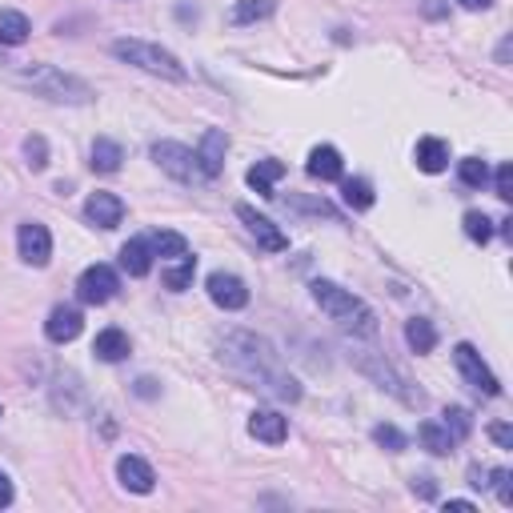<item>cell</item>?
<instances>
[{
    "mask_svg": "<svg viewBox=\"0 0 513 513\" xmlns=\"http://www.w3.org/2000/svg\"><path fill=\"white\" fill-rule=\"evenodd\" d=\"M221 357H225L237 374L253 377V382L265 385L273 397H281V401H297V397H301L297 377L281 369V357L273 353L269 341H261V337H253V333H229L225 353H221Z\"/></svg>",
    "mask_w": 513,
    "mask_h": 513,
    "instance_id": "obj_1",
    "label": "cell"
},
{
    "mask_svg": "<svg viewBox=\"0 0 513 513\" xmlns=\"http://www.w3.org/2000/svg\"><path fill=\"white\" fill-rule=\"evenodd\" d=\"M313 301L329 313L333 321H341L345 329H353L357 337H377V313L369 309L361 297H353L349 289L333 285V281H313Z\"/></svg>",
    "mask_w": 513,
    "mask_h": 513,
    "instance_id": "obj_2",
    "label": "cell"
},
{
    "mask_svg": "<svg viewBox=\"0 0 513 513\" xmlns=\"http://www.w3.org/2000/svg\"><path fill=\"white\" fill-rule=\"evenodd\" d=\"M16 85L32 88L37 97H48V101H69V105L93 101V88L85 80L69 77V72L53 69V64H29V69H21L16 72Z\"/></svg>",
    "mask_w": 513,
    "mask_h": 513,
    "instance_id": "obj_3",
    "label": "cell"
},
{
    "mask_svg": "<svg viewBox=\"0 0 513 513\" xmlns=\"http://www.w3.org/2000/svg\"><path fill=\"white\" fill-rule=\"evenodd\" d=\"M113 56H121L125 64H137V69L153 72V77L164 80H189V69L169 53V48L153 45V40H137V37H121L113 40Z\"/></svg>",
    "mask_w": 513,
    "mask_h": 513,
    "instance_id": "obj_4",
    "label": "cell"
},
{
    "mask_svg": "<svg viewBox=\"0 0 513 513\" xmlns=\"http://www.w3.org/2000/svg\"><path fill=\"white\" fill-rule=\"evenodd\" d=\"M153 161L161 164L172 181H181V185H205V181H209V172L201 169L197 148L177 145V140H156V145H153Z\"/></svg>",
    "mask_w": 513,
    "mask_h": 513,
    "instance_id": "obj_5",
    "label": "cell"
},
{
    "mask_svg": "<svg viewBox=\"0 0 513 513\" xmlns=\"http://www.w3.org/2000/svg\"><path fill=\"white\" fill-rule=\"evenodd\" d=\"M453 361H458V369H461V377H466L469 389H477L482 397H498V393H501V385H498V377H493V369L485 366L482 353H477L469 341H461L458 349H453Z\"/></svg>",
    "mask_w": 513,
    "mask_h": 513,
    "instance_id": "obj_6",
    "label": "cell"
},
{
    "mask_svg": "<svg viewBox=\"0 0 513 513\" xmlns=\"http://www.w3.org/2000/svg\"><path fill=\"white\" fill-rule=\"evenodd\" d=\"M117 289H121V277H117V269H109V265H88V269L80 273V281H77V297L85 305L113 301Z\"/></svg>",
    "mask_w": 513,
    "mask_h": 513,
    "instance_id": "obj_7",
    "label": "cell"
},
{
    "mask_svg": "<svg viewBox=\"0 0 513 513\" xmlns=\"http://www.w3.org/2000/svg\"><path fill=\"white\" fill-rule=\"evenodd\" d=\"M205 289H209L213 305H221V309H245L249 305V289H245L241 277H233V273H209V281H205Z\"/></svg>",
    "mask_w": 513,
    "mask_h": 513,
    "instance_id": "obj_8",
    "label": "cell"
},
{
    "mask_svg": "<svg viewBox=\"0 0 513 513\" xmlns=\"http://www.w3.org/2000/svg\"><path fill=\"white\" fill-rule=\"evenodd\" d=\"M16 249L29 265H48V256H53V233H48L45 225H37V221H24L21 233H16Z\"/></svg>",
    "mask_w": 513,
    "mask_h": 513,
    "instance_id": "obj_9",
    "label": "cell"
},
{
    "mask_svg": "<svg viewBox=\"0 0 513 513\" xmlns=\"http://www.w3.org/2000/svg\"><path fill=\"white\" fill-rule=\"evenodd\" d=\"M237 217L249 225V233L256 237V245H261V249H269V253H285L289 249V237L281 233L269 217H261L256 209H249V205H237Z\"/></svg>",
    "mask_w": 513,
    "mask_h": 513,
    "instance_id": "obj_10",
    "label": "cell"
},
{
    "mask_svg": "<svg viewBox=\"0 0 513 513\" xmlns=\"http://www.w3.org/2000/svg\"><path fill=\"white\" fill-rule=\"evenodd\" d=\"M80 329H85V317H80V309H72V305H56L53 313H48L45 321V337L56 345H69L80 337Z\"/></svg>",
    "mask_w": 513,
    "mask_h": 513,
    "instance_id": "obj_11",
    "label": "cell"
},
{
    "mask_svg": "<svg viewBox=\"0 0 513 513\" xmlns=\"http://www.w3.org/2000/svg\"><path fill=\"white\" fill-rule=\"evenodd\" d=\"M85 217H88V225H97V229H117L121 221H125V201L113 193H93L85 201Z\"/></svg>",
    "mask_w": 513,
    "mask_h": 513,
    "instance_id": "obj_12",
    "label": "cell"
},
{
    "mask_svg": "<svg viewBox=\"0 0 513 513\" xmlns=\"http://www.w3.org/2000/svg\"><path fill=\"white\" fill-rule=\"evenodd\" d=\"M117 477H121V485L132 490V493H153V485H156L153 466H148L145 458H137V453H125V458L117 461Z\"/></svg>",
    "mask_w": 513,
    "mask_h": 513,
    "instance_id": "obj_13",
    "label": "cell"
},
{
    "mask_svg": "<svg viewBox=\"0 0 513 513\" xmlns=\"http://www.w3.org/2000/svg\"><path fill=\"white\" fill-rule=\"evenodd\" d=\"M249 433L256 437V442H265V445H281L289 437V421L281 417L277 409H256L249 417Z\"/></svg>",
    "mask_w": 513,
    "mask_h": 513,
    "instance_id": "obj_14",
    "label": "cell"
},
{
    "mask_svg": "<svg viewBox=\"0 0 513 513\" xmlns=\"http://www.w3.org/2000/svg\"><path fill=\"white\" fill-rule=\"evenodd\" d=\"M225 153H229V137L221 129H209L201 137V148H197V156H201V169L213 177H221V169H225Z\"/></svg>",
    "mask_w": 513,
    "mask_h": 513,
    "instance_id": "obj_15",
    "label": "cell"
},
{
    "mask_svg": "<svg viewBox=\"0 0 513 513\" xmlns=\"http://www.w3.org/2000/svg\"><path fill=\"white\" fill-rule=\"evenodd\" d=\"M305 169H309V177H317V181H341L345 161L333 145H317L309 153V164H305Z\"/></svg>",
    "mask_w": 513,
    "mask_h": 513,
    "instance_id": "obj_16",
    "label": "cell"
},
{
    "mask_svg": "<svg viewBox=\"0 0 513 513\" xmlns=\"http://www.w3.org/2000/svg\"><path fill=\"white\" fill-rule=\"evenodd\" d=\"M93 353H97V361L117 366V361L129 357V333H125V329H101L97 341H93Z\"/></svg>",
    "mask_w": 513,
    "mask_h": 513,
    "instance_id": "obj_17",
    "label": "cell"
},
{
    "mask_svg": "<svg viewBox=\"0 0 513 513\" xmlns=\"http://www.w3.org/2000/svg\"><path fill=\"white\" fill-rule=\"evenodd\" d=\"M121 269L129 277H145L153 269V249H148V237H132L129 245H121Z\"/></svg>",
    "mask_w": 513,
    "mask_h": 513,
    "instance_id": "obj_18",
    "label": "cell"
},
{
    "mask_svg": "<svg viewBox=\"0 0 513 513\" xmlns=\"http://www.w3.org/2000/svg\"><path fill=\"white\" fill-rule=\"evenodd\" d=\"M417 169L421 172H442L445 164H450V145H445L442 137H421L417 140Z\"/></svg>",
    "mask_w": 513,
    "mask_h": 513,
    "instance_id": "obj_19",
    "label": "cell"
},
{
    "mask_svg": "<svg viewBox=\"0 0 513 513\" xmlns=\"http://www.w3.org/2000/svg\"><path fill=\"white\" fill-rule=\"evenodd\" d=\"M285 177V164L281 161H256L249 172H245V181H249V189L256 197H277L273 193V185H277V181Z\"/></svg>",
    "mask_w": 513,
    "mask_h": 513,
    "instance_id": "obj_20",
    "label": "cell"
},
{
    "mask_svg": "<svg viewBox=\"0 0 513 513\" xmlns=\"http://www.w3.org/2000/svg\"><path fill=\"white\" fill-rule=\"evenodd\" d=\"M417 442L425 445L429 453H437V458H442V453H453V445H458L442 421H421V425H417Z\"/></svg>",
    "mask_w": 513,
    "mask_h": 513,
    "instance_id": "obj_21",
    "label": "cell"
},
{
    "mask_svg": "<svg viewBox=\"0 0 513 513\" xmlns=\"http://www.w3.org/2000/svg\"><path fill=\"white\" fill-rule=\"evenodd\" d=\"M405 341H409V349H413V353H433V345H437V329H433V321H425V317L405 321Z\"/></svg>",
    "mask_w": 513,
    "mask_h": 513,
    "instance_id": "obj_22",
    "label": "cell"
},
{
    "mask_svg": "<svg viewBox=\"0 0 513 513\" xmlns=\"http://www.w3.org/2000/svg\"><path fill=\"white\" fill-rule=\"evenodd\" d=\"M121 161H125V148H121L117 140H109V137L93 140V169L97 172H117Z\"/></svg>",
    "mask_w": 513,
    "mask_h": 513,
    "instance_id": "obj_23",
    "label": "cell"
},
{
    "mask_svg": "<svg viewBox=\"0 0 513 513\" xmlns=\"http://www.w3.org/2000/svg\"><path fill=\"white\" fill-rule=\"evenodd\" d=\"M29 40V16L24 13H13V8H4L0 13V45H24Z\"/></svg>",
    "mask_w": 513,
    "mask_h": 513,
    "instance_id": "obj_24",
    "label": "cell"
},
{
    "mask_svg": "<svg viewBox=\"0 0 513 513\" xmlns=\"http://www.w3.org/2000/svg\"><path fill=\"white\" fill-rule=\"evenodd\" d=\"M193 277H197V256L193 253L177 256V265H172V269H164V285H169L172 293H185V289L193 285Z\"/></svg>",
    "mask_w": 513,
    "mask_h": 513,
    "instance_id": "obj_25",
    "label": "cell"
},
{
    "mask_svg": "<svg viewBox=\"0 0 513 513\" xmlns=\"http://www.w3.org/2000/svg\"><path fill=\"white\" fill-rule=\"evenodd\" d=\"M341 197H345V205L349 209H357V213H366V209H374V185L369 181H361V177H353V181H345L341 185Z\"/></svg>",
    "mask_w": 513,
    "mask_h": 513,
    "instance_id": "obj_26",
    "label": "cell"
},
{
    "mask_svg": "<svg viewBox=\"0 0 513 513\" xmlns=\"http://www.w3.org/2000/svg\"><path fill=\"white\" fill-rule=\"evenodd\" d=\"M148 249H153L156 256H185L189 241L181 233H172V229H156V233L148 237Z\"/></svg>",
    "mask_w": 513,
    "mask_h": 513,
    "instance_id": "obj_27",
    "label": "cell"
},
{
    "mask_svg": "<svg viewBox=\"0 0 513 513\" xmlns=\"http://www.w3.org/2000/svg\"><path fill=\"white\" fill-rule=\"evenodd\" d=\"M273 0H237L233 13H229V21L233 24H253V21H265V16H273Z\"/></svg>",
    "mask_w": 513,
    "mask_h": 513,
    "instance_id": "obj_28",
    "label": "cell"
},
{
    "mask_svg": "<svg viewBox=\"0 0 513 513\" xmlns=\"http://www.w3.org/2000/svg\"><path fill=\"white\" fill-rule=\"evenodd\" d=\"M458 177H461V185L482 189L485 181H490V164L477 161V156H466V161H461V169H458Z\"/></svg>",
    "mask_w": 513,
    "mask_h": 513,
    "instance_id": "obj_29",
    "label": "cell"
},
{
    "mask_svg": "<svg viewBox=\"0 0 513 513\" xmlns=\"http://www.w3.org/2000/svg\"><path fill=\"white\" fill-rule=\"evenodd\" d=\"M461 225H466V237L469 241H477V245H485L493 237V221L485 217V213H466V221H461Z\"/></svg>",
    "mask_w": 513,
    "mask_h": 513,
    "instance_id": "obj_30",
    "label": "cell"
},
{
    "mask_svg": "<svg viewBox=\"0 0 513 513\" xmlns=\"http://www.w3.org/2000/svg\"><path fill=\"white\" fill-rule=\"evenodd\" d=\"M442 425L450 429L453 442H466V437L474 433V417H469L466 409H445V421H442Z\"/></svg>",
    "mask_w": 513,
    "mask_h": 513,
    "instance_id": "obj_31",
    "label": "cell"
},
{
    "mask_svg": "<svg viewBox=\"0 0 513 513\" xmlns=\"http://www.w3.org/2000/svg\"><path fill=\"white\" fill-rule=\"evenodd\" d=\"M24 156H29V169L32 172H40L48 164V145H45V137H37V132H32V137H24Z\"/></svg>",
    "mask_w": 513,
    "mask_h": 513,
    "instance_id": "obj_32",
    "label": "cell"
},
{
    "mask_svg": "<svg viewBox=\"0 0 513 513\" xmlns=\"http://www.w3.org/2000/svg\"><path fill=\"white\" fill-rule=\"evenodd\" d=\"M374 442L389 453H401L405 450V433L397 425H374Z\"/></svg>",
    "mask_w": 513,
    "mask_h": 513,
    "instance_id": "obj_33",
    "label": "cell"
},
{
    "mask_svg": "<svg viewBox=\"0 0 513 513\" xmlns=\"http://www.w3.org/2000/svg\"><path fill=\"white\" fill-rule=\"evenodd\" d=\"M490 485L498 490L501 506H513V490H509V469H490Z\"/></svg>",
    "mask_w": 513,
    "mask_h": 513,
    "instance_id": "obj_34",
    "label": "cell"
},
{
    "mask_svg": "<svg viewBox=\"0 0 513 513\" xmlns=\"http://www.w3.org/2000/svg\"><path fill=\"white\" fill-rule=\"evenodd\" d=\"M493 181H498V197H501V201H513V164H501Z\"/></svg>",
    "mask_w": 513,
    "mask_h": 513,
    "instance_id": "obj_35",
    "label": "cell"
},
{
    "mask_svg": "<svg viewBox=\"0 0 513 513\" xmlns=\"http://www.w3.org/2000/svg\"><path fill=\"white\" fill-rule=\"evenodd\" d=\"M490 437L501 445V450H513V429L501 425V421H498V425H490Z\"/></svg>",
    "mask_w": 513,
    "mask_h": 513,
    "instance_id": "obj_36",
    "label": "cell"
},
{
    "mask_svg": "<svg viewBox=\"0 0 513 513\" xmlns=\"http://www.w3.org/2000/svg\"><path fill=\"white\" fill-rule=\"evenodd\" d=\"M421 13H425L429 21H442V16L450 13V4H445V0H421Z\"/></svg>",
    "mask_w": 513,
    "mask_h": 513,
    "instance_id": "obj_37",
    "label": "cell"
},
{
    "mask_svg": "<svg viewBox=\"0 0 513 513\" xmlns=\"http://www.w3.org/2000/svg\"><path fill=\"white\" fill-rule=\"evenodd\" d=\"M13 506V482H8V474L0 469V509Z\"/></svg>",
    "mask_w": 513,
    "mask_h": 513,
    "instance_id": "obj_38",
    "label": "cell"
},
{
    "mask_svg": "<svg viewBox=\"0 0 513 513\" xmlns=\"http://www.w3.org/2000/svg\"><path fill=\"white\" fill-rule=\"evenodd\" d=\"M413 493H421V498H433V477H413Z\"/></svg>",
    "mask_w": 513,
    "mask_h": 513,
    "instance_id": "obj_39",
    "label": "cell"
},
{
    "mask_svg": "<svg viewBox=\"0 0 513 513\" xmlns=\"http://www.w3.org/2000/svg\"><path fill=\"white\" fill-rule=\"evenodd\" d=\"M485 477H490V469H482V466L469 469V485H474V490H485V485H490Z\"/></svg>",
    "mask_w": 513,
    "mask_h": 513,
    "instance_id": "obj_40",
    "label": "cell"
},
{
    "mask_svg": "<svg viewBox=\"0 0 513 513\" xmlns=\"http://www.w3.org/2000/svg\"><path fill=\"white\" fill-rule=\"evenodd\" d=\"M458 4H461V8H469V13H477V8H490L493 0H458Z\"/></svg>",
    "mask_w": 513,
    "mask_h": 513,
    "instance_id": "obj_41",
    "label": "cell"
},
{
    "mask_svg": "<svg viewBox=\"0 0 513 513\" xmlns=\"http://www.w3.org/2000/svg\"><path fill=\"white\" fill-rule=\"evenodd\" d=\"M445 509H458V513H474V501H445Z\"/></svg>",
    "mask_w": 513,
    "mask_h": 513,
    "instance_id": "obj_42",
    "label": "cell"
}]
</instances>
